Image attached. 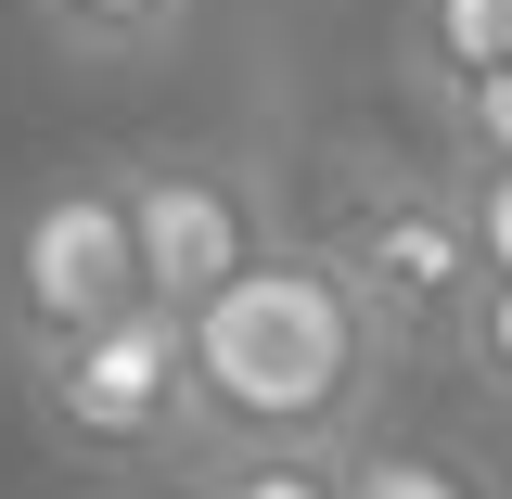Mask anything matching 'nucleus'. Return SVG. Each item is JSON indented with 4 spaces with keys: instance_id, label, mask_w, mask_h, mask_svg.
Masks as SVG:
<instances>
[{
    "instance_id": "obj_11",
    "label": "nucleus",
    "mask_w": 512,
    "mask_h": 499,
    "mask_svg": "<svg viewBox=\"0 0 512 499\" xmlns=\"http://www.w3.org/2000/svg\"><path fill=\"white\" fill-rule=\"evenodd\" d=\"M461 359H474V384H500V397H512V282H474V308H461Z\"/></svg>"
},
{
    "instance_id": "obj_12",
    "label": "nucleus",
    "mask_w": 512,
    "mask_h": 499,
    "mask_svg": "<svg viewBox=\"0 0 512 499\" xmlns=\"http://www.w3.org/2000/svg\"><path fill=\"white\" fill-rule=\"evenodd\" d=\"M103 499H205V474H128V487H103Z\"/></svg>"
},
{
    "instance_id": "obj_4",
    "label": "nucleus",
    "mask_w": 512,
    "mask_h": 499,
    "mask_svg": "<svg viewBox=\"0 0 512 499\" xmlns=\"http://www.w3.org/2000/svg\"><path fill=\"white\" fill-rule=\"evenodd\" d=\"M116 167H128V218H141V282H154V308H180V320H205L244 269H269L295 244L269 167L231 154V141H141Z\"/></svg>"
},
{
    "instance_id": "obj_8",
    "label": "nucleus",
    "mask_w": 512,
    "mask_h": 499,
    "mask_svg": "<svg viewBox=\"0 0 512 499\" xmlns=\"http://www.w3.org/2000/svg\"><path fill=\"white\" fill-rule=\"evenodd\" d=\"M346 499H500L461 448L436 436H397V423H372V436L346 448Z\"/></svg>"
},
{
    "instance_id": "obj_5",
    "label": "nucleus",
    "mask_w": 512,
    "mask_h": 499,
    "mask_svg": "<svg viewBox=\"0 0 512 499\" xmlns=\"http://www.w3.org/2000/svg\"><path fill=\"white\" fill-rule=\"evenodd\" d=\"M346 282H359V308L384 320V346L410 359V346H461V308H474V231H461V192L448 180H372L359 205H333L308 231Z\"/></svg>"
},
{
    "instance_id": "obj_9",
    "label": "nucleus",
    "mask_w": 512,
    "mask_h": 499,
    "mask_svg": "<svg viewBox=\"0 0 512 499\" xmlns=\"http://www.w3.org/2000/svg\"><path fill=\"white\" fill-rule=\"evenodd\" d=\"M448 192H461L474 269H487V282H512V167H448Z\"/></svg>"
},
{
    "instance_id": "obj_6",
    "label": "nucleus",
    "mask_w": 512,
    "mask_h": 499,
    "mask_svg": "<svg viewBox=\"0 0 512 499\" xmlns=\"http://www.w3.org/2000/svg\"><path fill=\"white\" fill-rule=\"evenodd\" d=\"M397 77L423 103L512 77V0H397Z\"/></svg>"
},
{
    "instance_id": "obj_10",
    "label": "nucleus",
    "mask_w": 512,
    "mask_h": 499,
    "mask_svg": "<svg viewBox=\"0 0 512 499\" xmlns=\"http://www.w3.org/2000/svg\"><path fill=\"white\" fill-rule=\"evenodd\" d=\"M205 499H346V461H205Z\"/></svg>"
},
{
    "instance_id": "obj_3",
    "label": "nucleus",
    "mask_w": 512,
    "mask_h": 499,
    "mask_svg": "<svg viewBox=\"0 0 512 499\" xmlns=\"http://www.w3.org/2000/svg\"><path fill=\"white\" fill-rule=\"evenodd\" d=\"M26 410L64 461L90 474H192V320L180 308H128L116 333L26 359Z\"/></svg>"
},
{
    "instance_id": "obj_1",
    "label": "nucleus",
    "mask_w": 512,
    "mask_h": 499,
    "mask_svg": "<svg viewBox=\"0 0 512 499\" xmlns=\"http://www.w3.org/2000/svg\"><path fill=\"white\" fill-rule=\"evenodd\" d=\"M397 346L359 282L295 231L192 320V474L205 461H346L384 423Z\"/></svg>"
},
{
    "instance_id": "obj_2",
    "label": "nucleus",
    "mask_w": 512,
    "mask_h": 499,
    "mask_svg": "<svg viewBox=\"0 0 512 499\" xmlns=\"http://www.w3.org/2000/svg\"><path fill=\"white\" fill-rule=\"evenodd\" d=\"M128 308H154V282H141V218H128V167L116 154L52 167V180L13 205V231H0V333H13V359H64V346L116 333Z\"/></svg>"
},
{
    "instance_id": "obj_7",
    "label": "nucleus",
    "mask_w": 512,
    "mask_h": 499,
    "mask_svg": "<svg viewBox=\"0 0 512 499\" xmlns=\"http://www.w3.org/2000/svg\"><path fill=\"white\" fill-rule=\"evenodd\" d=\"M52 52H90V64H128V52H167L205 0H26Z\"/></svg>"
}]
</instances>
